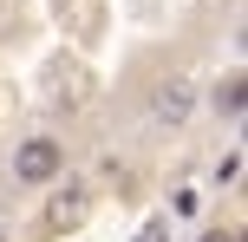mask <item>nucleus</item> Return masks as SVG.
Here are the masks:
<instances>
[{
  "mask_svg": "<svg viewBox=\"0 0 248 242\" xmlns=\"http://www.w3.org/2000/svg\"><path fill=\"white\" fill-rule=\"evenodd\" d=\"M216 112H222L229 125L242 118V72H222V85H216Z\"/></svg>",
  "mask_w": 248,
  "mask_h": 242,
  "instance_id": "20e7f679",
  "label": "nucleus"
},
{
  "mask_svg": "<svg viewBox=\"0 0 248 242\" xmlns=\"http://www.w3.org/2000/svg\"><path fill=\"white\" fill-rule=\"evenodd\" d=\"M85 216H92V190H85L78 177H72V183L59 177V196L46 203V229H78Z\"/></svg>",
  "mask_w": 248,
  "mask_h": 242,
  "instance_id": "7ed1b4c3",
  "label": "nucleus"
},
{
  "mask_svg": "<svg viewBox=\"0 0 248 242\" xmlns=\"http://www.w3.org/2000/svg\"><path fill=\"white\" fill-rule=\"evenodd\" d=\"M0 20H7V0H0Z\"/></svg>",
  "mask_w": 248,
  "mask_h": 242,
  "instance_id": "6e6552de",
  "label": "nucleus"
},
{
  "mask_svg": "<svg viewBox=\"0 0 248 242\" xmlns=\"http://www.w3.org/2000/svg\"><path fill=\"white\" fill-rule=\"evenodd\" d=\"M209 183H216V190H235V183H242V151H222V157H216Z\"/></svg>",
  "mask_w": 248,
  "mask_h": 242,
  "instance_id": "39448f33",
  "label": "nucleus"
},
{
  "mask_svg": "<svg viewBox=\"0 0 248 242\" xmlns=\"http://www.w3.org/2000/svg\"><path fill=\"white\" fill-rule=\"evenodd\" d=\"M65 177V144L52 138V131H26L20 144H13V183H26V190H46V183Z\"/></svg>",
  "mask_w": 248,
  "mask_h": 242,
  "instance_id": "f257e3e1",
  "label": "nucleus"
},
{
  "mask_svg": "<svg viewBox=\"0 0 248 242\" xmlns=\"http://www.w3.org/2000/svg\"><path fill=\"white\" fill-rule=\"evenodd\" d=\"M189 112H196V79L189 72H170L150 85V105H144V125L150 131H183Z\"/></svg>",
  "mask_w": 248,
  "mask_h": 242,
  "instance_id": "f03ea898",
  "label": "nucleus"
},
{
  "mask_svg": "<svg viewBox=\"0 0 248 242\" xmlns=\"http://www.w3.org/2000/svg\"><path fill=\"white\" fill-rule=\"evenodd\" d=\"M196 242H235V236H229V229H202Z\"/></svg>",
  "mask_w": 248,
  "mask_h": 242,
  "instance_id": "0eeeda50",
  "label": "nucleus"
},
{
  "mask_svg": "<svg viewBox=\"0 0 248 242\" xmlns=\"http://www.w3.org/2000/svg\"><path fill=\"white\" fill-rule=\"evenodd\" d=\"M131 242H170V216H150V223H137V236Z\"/></svg>",
  "mask_w": 248,
  "mask_h": 242,
  "instance_id": "423d86ee",
  "label": "nucleus"
}]
</instances>
